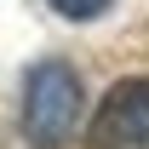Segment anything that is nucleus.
<instances>
[{
	"label": "nucleus",
	"mask_w": 149,
	"mask_h": 149,
	"mask_svg": "<svg viewBox=\"0 0 149 149\" xmlns=\"http://www.w3.org/2000/svg\"><path fill=\"white\" fill-rule=\"evenodd\" d=\"M86 149H149V74H126L97 97Z\"/></svg>",
	"instance_id": "f03ea898"
},
{
	"label": "nucleus",
	"mask_w": 149,
	"mask_h": 149,
	"mask_svg": "<svg viewBox=\"0 0 149 149\" xmlns=\"http://www.w3.org/2000/svg\"><path fill=\"white\" fill-rule=\"evenodd\" d=\"M80 109H86V92H80V69L74 63L40 57L23 74V126H29V138L40 149L69 143L74 126H80Z\"/></svg>",
	"instance_id": "f257e3e1"
},
{
	"label": "nucleus",
	"mask_w": 149,
	"mask_h": 149,
	"mask_svg": "<svg viewBox=\"0 0 149 149\" xmlns=\"http://www.w3.org/2000/svg\"><path fill=\"white\" fill-rule=\"evenodd\" d=\"M115 0H52V12L57 17H69V23H92V17H103Z\"/></svg>",
	"instance_id": "7ed1b4c3"
}]
</instances>
